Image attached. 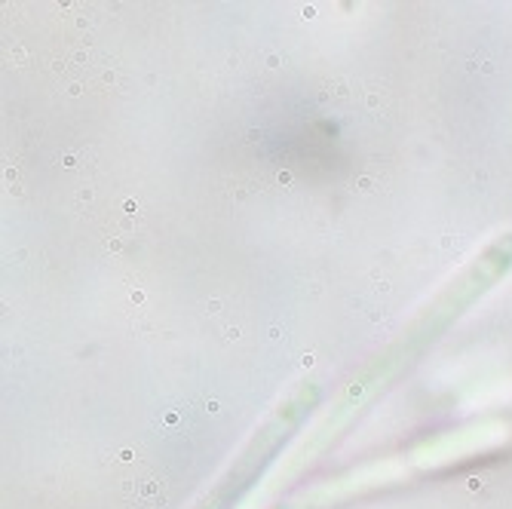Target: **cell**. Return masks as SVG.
I'll list each match as a JSON object with an SVG mask.
<instances>
[{"label":"cell","mask_w":512,"mask_h":509,"mask_svg":"<svg viewBox=\"0 0 512 509\" xmlns=\"http://www.w3.org/2000/svg\"><path fill=\"white\" fill-rule=\"evenodd\" d=\"M512 267V234H506V237H500L494 246H488V252L482 255V258H476V264L460 276V280L421 316L411 326V332H405L402 335V341L396 344V347H390L381 359H378V365L371 368V372L353 387V393H350V408L356 405V399H362L365 396V390L368 387H384V381L390 378V375H396L402 365H408L417 353H421L430 341H436L439 338V332L448 326L451 319H457L460 313H463V307H470L482 292H488L500 276L506 273Z\"/></svg>","instance_id":"cell-1"},{"label":"cell","mask_w":512,"mask_h":509,"mask_svg":"<svg viewBox=\"0 0 512 509\" xmlns=\"http://www.w3.org/2000/svg\"><path fill=\"white\" fill-rule=\"evenodd\" d=\"M319 396H322L319 384H304L289 402L279 405L273 411V418L264 421L255 439L240 451L234 464H230V470L215 482V488L197 503V509H234L252 491V485L267 473V467L273 464V457L283 451V445L295 436L301 421L316 408Z\"/></svg>","instance_id":"cell-2"}]
</instances>
